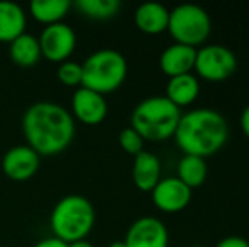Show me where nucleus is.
Returning <instances> with one entry per match:
<instances>
[{
    "label": "nucleus",
    "instance_id": "1",
    "mask_svg": "<svg viewBox=\"0 0 249 247\" xmlns=\"http://www.w3.org/2000/svg\"><path fill=\"white\" fill-rule=\"evenodd\" d=\"M26 144L39 156H56L70 148L75 137V120L66 107L54 102H36L22 115Z\"/></svg>",
    "mask_w": 249,
    "mask_h": 247
},
{
    "label": "nucleus",
    "instance_id": "2",
    "mask_svg": "<svg viewBox=\"0 0 249 247\" xmlns=\"http://www.w3.org/2000/svg\"><path fill=\"white\" fill-rule=\"evenodd\" d=\"M173 139L183 154L205 159L226 146L229 124L222 114L213 109H194L181 114Z\"/></svg>",
    "mask_w": 249,
    "mask_h": 247
},
{
    "label": "nucleus",
    "instance_id": "3",
    "mask_svg": "<svg viewBox=\"0 0 249 247\" xmlns=\"http://www.w3.org/2000/svg\"><path fill=\"white\" fill-rule=\"evenodd\" d=\"M95 208L89 198L82 195H66L53 207L50 227L53 237L65 244L83 241L95 225Z\"/></svg>",
    "mask_w": 249,
    "mask_h": 247
},
{
    "label": "nucleus",
    "instance_id": "4",
    "mask_svg": "<svg viewBox=\"0 0 249 247\" xmlns=\"http://www.w3.org/2000/svg\"><path fill=\"white\" fill-rule=\"evenodd\" d=\"M180 117L181 110L164 95L148 97L132 110L131 127L144 139V142H161L173 137Z\"/></svg>",
    "mask_w": 249,
    "mask_h": 247
},
{
    "label": "nucleus",
    "instance_id": "5",
    "mask_svg": "<svg viewBox=\"0 0 249 247\" xmlns=\"http://www.w3.org/2000/svg\"><path fill=\"white\" fill-rule=\"evenodd\" d=\"M82 86L107 95L124 85L127 78V60L115 49L93 51L82 63Z\"/></svg>",
    "mask_w": 249,
    "mask_h": 247
},
{
    "label": "nucleus",
    "instance_id": "6",
    "mask_svg": "<svg viewBox=\"0 0 249 247\" xmlns=\"http://www.w3.org/2000/svg\"><path fill=\"white\" fill-rule=\"evenodd\" d=\"M168 33L175 43L190 48H202L212 33V19L205 9L195 3H181L170 10Z\"/></svg>",
    "mask_w": 249,
    "mask_h": 247
},
{
    "label": "nucleus",
    "instance_id": "7",
    "mask_svg": "<svg viewBox=\"0 0 249 247\" xmlns=\"http://www.w3.org/2000/svg\"><path fill=\"white\" fill-rule=\"evenodd\" d=\"M237 69V58L222 44H203L195 56V76L210 83L226 82Z\"/></svg>",
    "mask_w": 249,
    "mask_h": 247
},
{
    "label": "nucleus",
    "instance_id": "8",
    "mask_svg": "<svg viewBox=\"0 0 249 247\" xmlns=\"http://www.w3.org/2000/svg\"><path fill=\"white\" fill-rule=\"evenodd\" d=\"M37 41H39L43 58H46L51 63H58V65L68 61L76 48L75 31L65 22L43 27Z\"/></svg>",
    "mask_w": 249,
    "mask_h": 247
},
{
    "label": "nucleus",
    "instance_id": "9",
    "mask_svg": "<svg viewBox=\"0 0 249 247\" xmlns=\"http://www.w3.org/2000/svg\"><path fill=\"white\" fill-rule=\"evenodd\" d=\"M151 200L154 207L163 214H178L185 210L192 201V190L177 176L161 178L151 190Z\"/></svg>",
    "mask_w": 249,
    "mask_h": 247
},
{
    "label": "nucleus",
    "instance_id": "10",
    "mask_svg": "<svg viewBox=\"0 0 249 247\" xmlns=\"http://www.w3.org/2000/svg\"><path fill=\"white\" fill-rule=\"evenodd\" d=\"M125 247H168L170 232L156 217H139L127 229L124 237Z\"/></svg>",
    "mask_w": 249,
    "mask_h": 247
},
{
    "label": "nucleus",
    "instance_id": "11",
    "mask_svg": "<svg viewBox=\"0 0 249 247\" xmlns=\"http://www.w3.org/2000/svg\"><path fill=\"white\" fill-rule=\"evenodd\" d=\"M2 171L12 181H27L37 173L41 156L27 144L12 146L2 158Z\"/></svg>",
    "mask_w": 249,
    "mask_h": 247
},
{
    "label": "nucleus",
    "instance_id": "12",
    "mask_svg": "<svg viewBox=\"0 0 249 247\" xmlns=\"http://www.w3.org/2000/svg\"><path fill=\"white\" fill-rule=\"evenodd\" d=\"M71 114L73 120L85 125H99L105 120L108 114V105L104 95L80 86L71 97Z\"/></svg>",
    "mask_w": 249,
    "mask_h": 247
},
{
    "label": "nucleus",
    "instance_id": "13",
    "mask_svg": "<svg viewBox=\"0 0 249 247\" xmlns=\"http://www.w3.org/2000/svg\"><path fill=\"white\" fill-rule=\"evenodd\" d=\"M195 56H197V49L195 48L173 43L161 53L160 68L168 78L188 75V73H194Z\"/></svg>",
    "mask_w": 249,
    "mask_h": 247
},
{
    "label": "nucleus",
    "instance_id": "14",
    "mask_svg": "<svg viewBox=\"0 0 249 247\" xmlns=\"http://www.w3.org/2000/svg\"><path fill=\"white\" fill-rule=\"evenodd\" d=\"M170 10L158 2H144L136 9L134 24L141 33L148 36H158L168 31Z\"/></svg>",
    "mask_w": 249,
    "mask_h": 247
},
{
    "label": "nucleus",
    "instance_id": "15",
    "mask_svg": "<svg viewBox=\"0 0 249 247\" xmlns=\"http://www.w3.org/2000/svg\"><path fill=\"white\" fill-rule=\"evenodd\" d=\"M27 14L19 3L0 0V43H12L26 33Z\"/></svg>",
    "mask_w": 249,
    "mask_h": 247
},
{
    "label": "nucleus",
    "instance_id": "16",
    "mask_svg": "<svg viewBox=\"0 0 249 247\" xmlns=\"http://www.w3.org/2000/svg\"><path fill=\"white\" fill-rule=\"evenodd\" d=\"M161 180V163L156 154L149 151H142L134 156L132 163V181L138 190L151 193L158 181Z\"/></svg>",
    "mask_w": 249,
    "mask_h": 247
},
{
    "label": "nucleus",
    "instance_id": "17",
    "mask_svg": "<svg viewBox=\"0 0 249 247\" xmlns=\"http://www.w3.org/2000/svg\"><path fill=\"white\" fill-rule=\"evenodd\" d=\"M198 93L200 82L194 73L170 78L166 83V88H164V97L180 110L185 107H190L198 99Z\"/></svg>",
    "mask_w": 249,
    "mask_h": 247
},
{
    "label": "nucleus",
    "instance_id": "18",
    "mask_svg": "<svg viewBox=\"0 0 249 247\" xmlns=\"http://www.w3.org/2000/svg\"><path fill=\"white\" fill-rule=\"evenodd\" d=\"M9 56L14 65L20 68H33L43 58L39 41L33 34H20L9 44Z\"/></svg>",
    "mask_w": 249,
    "mask_h": 247
},
{
    "label": "nucleus",
    "instance_id": "19",
    "mask_svg": "<svg viewBox=\"0 0 249 247\" xmlns=\"http://www.w3.org/2000/svg\"><path fill=\"white\" fill-rule=\"evenodd\" d=\"M71 7L73 3L70 0H34L29 5V12L37 22L46 27L63 22Z\"/></svg>",
    "mask_w": 249,
    "mask_h": 247
},
{
    "label": "nucleus",
    "instance_id": "20",
    "mask_svg": "<svg viewBox=\"0 0 249 247\" xmlns=\"http://www.w3.org/2000/svg\"><path fill=\"white\" fill-rule=\"evenodd\" d=\"M207 175H209V166H207V161L203 158L183 154V158L178 163L177 178L190 190L202 186L207 180Z\"/></svg>",
    "mask_w": 249,
    "mask_h": 247
},
{
    "label": "nucleus",
    "instance_id": "21",
    "mask_svg": "<svg viewBox=\"0 0 249 247\" xmlns=\"http://www.w3.org/2000/svg\"><path fill=\"white\" fill-rule=\"evenodd\" d=\"M75 7L82 16L93 20H108L121 10L119 0H76Z\"/></svg>",
    "mask_w": 249,
    "mask_h": 247
},
{
    "label": "nucleus",
    "instance_id": "22",
    "mask_svg": "<svg viewBox=\"0 0 249 247\" xmlns=\"http://www.w3.org/2000/svg\"><path fill=\"white\" fill-rule=\"evenodd\" d=\"M56 76L61 82V85L70 86V88H80L82 86V63H76L73 60L63 61L58 65L56 69Z\"/></svg>",
    "mask_w": 249,
    "mask_h": 247
},
{
    "label": "nucleus",
    "instance_id": "23",
    "mask_svg": "<svg viewBox=\"0 0 249 247\" xmlns=\"http://www.w3.org/2000/svg\"><path fill=\"white\" fill-rule=\"evenodd\" d=\"M119 146L122 148V151L127 152L131 156H138L139 152L144 151V139L129 125V127L122 129L119 132Z\"/></svg>",
    "mask_w": 249,
    "mask_h": 247
},
{
    "label": "nucleus",
    "instance_id": "24",
    "mask_svg": "<svg viewBox=\"0 0 249 247\" xmlns=\"http://www.w3.org/2000/svg\"><path fill=\"white\" fill-rule=\"evenodd\" d=\"M215 247H249V242L239 235H229V237H224L222 241L217 242Z\"/></svg>",
    "mask_w": 249,
    "mask_h": 247
},
{
    "label": "nucleus",
    "instance_id": "25",
    "mask_svg": "<svg viewBox=\"0 0 249 247\" xmlns=\"http://www.w3.org/2000/svg\"><path fill=\"white\" fill-rule=\"evenodd\" d=\"M33 247H68V244H65L63 241H59V239L51 235V237H46V239H43V241L36 242Z\"/></svg>",
    "mask_w": 249,
    "mask_h": 247
},
{
    "label": "nucleus",
    "instance_id": "26",
    "mask_svg": "<svg viewBox=\"0 0 249 247\" xmlns=\"http://www.w3.org/2000/svg\"><path fill=\"white\" fill-rule=\"evenodd\" d=\"M241 129H243V134L249 141V105H246V109L241 114Z\"/></svg>",
    "mask_w": 249,
    "mask_h": 247
},
{
    "label": "nucleus",
    "instance_id": "27",
    "mask_svg": "<svg viewBox=\"0 0 249 247\" xmlns=\"http://www.w3.org/2000/svg\"><path fill=\"white\" fill-rule=\"evenodd\" d=\"M68 247H93V244H92V242L87 241V239H83V241L71 242V244H68Z\"/></svg>",
    "mask_w": 249,
    "mask_h": 247
},
{
    "label": "nucleus",
    "instance_id": "28",
    "mask_svg": "<svg viewBox=\"0 0 249 247\" xmlns=\"http://www.w3.org/2000/svg\"><path fill=\"white\" fill-rule=\"evenodd\" d=\"M108 247H125L124 241H114L112 244H108Z\"/></svg>",
    "mask_w": 249,
    "mask_h": 247
},
{
    "label": "nucleus",
    "instance_id": "29",
    "mask_svg": "<svg viewBox=\"0 0 249 247\" xmlns=\"http://www.w3.org/2000/svg\"><path fill=\"white\" fill-rule=\"evenodd\" d=\"M190 247H207V246H202V244H194V246H190Z\"/></svg>",
    "mask_w": 249,
    "mask_h": 247
}]
</instances>
